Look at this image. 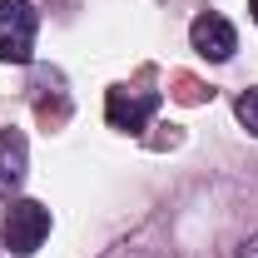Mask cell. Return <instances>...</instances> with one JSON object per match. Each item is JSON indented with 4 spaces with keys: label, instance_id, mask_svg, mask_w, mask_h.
<instances>
[{
    "label": "cell",
    "instance_id": "cell-1",
    "mask_svg": "<svg viewBox=\"0 0 258 258\" xmlns=\"http://www.w3.org/2000/svg\"><path fill=\"white\" fill-rule=\"evenodd\" d=\"M0 238L15 258H30L45 238H50V209L40 199H10L5 209V224H0Z\"/></svg>",
    "mask_w": 258,
    "mask_h": 258
},
{
    "label": "cell",
    "instance_id": "cell-2",
    "mask_svg": "<svg viewBox=\"0 0 258 258\" xmlns=\"http://www.w3.org/2000/svg\"><path fill=\"white\" fill-rule=\"evenodd\" d=\"M35 35H40V15L30 0H0V64H30Z\"/></svg>",
    "mask_w": 258,
    "mask_h": 258
},
{
    "label": "cell",
    "instance_id": "cell-3",
    "mask_svg": "<svg viewBox=\"0 0 258 258\" xmlns=\"http://www.w3.org/2000/svg\"><path fill=\"white\" fill-rule=\"evenodd\" d=\"M154 109H159V95L139 90V85H114L104 95V119H109V129H124V134H139L154 119Z\"/></svg>",
    "mask_w": 258,
    "mask_h": 258
},
{
    "label": "cell",
    "instance_id": "cell-4",
    "mask_svg": "<svg viewBox=\"0 0 258 258\" xmlns=\"http://www.w3.org/2000/svg\"><path fill=\"white\" fill-rule=\"evenodd\" d=\"M189 40H194V50H199L204 60H214V64L233 60V50H238V30L228 25L219 10H204V15L189 25Z\"/></svg>",
    "mask_w": 258,
    "mask_h": 258
},
{
    "label": "cell",
    "instance_id": "cell-5",
    "mask_svg": "<svg viewBox=\"0 0 258 258\" xmlns=\"http://www.w3.org/2000/svg\"><path fill=\"white\" fill-rule=\"evenodd\" d=\"M30 174V144L20 129H0V199H15Z\"/></svg>",
    "mask_w": 258,
    "mask_h": 258
},
{
    "label": "cell",
    "instance_id": "cell-6",
    "mask_svg": "<svg viewBox=\"0 0 258 258\" xmlns=\"http://www.w3.org/2000/svg\"><path fill=\"white\" fill-rule=\"evenodd\" d=\"M233 114H238V124L248 129V134H258V90H243V95L233 99Z\"/></svg>",
    "mask_w": 258,
    "mask_h": 258
},
{
    "label": "cell",
    "instance_id": "cell-7",
    "mask_svg": "<svg viewBox=\"0 0 258 258\" xmlns=\"http://www.w3.org/2000/svg\"><path fill=\"white\" fill-rule=\"evenodd\" d=\"M238 258H258V233H253V238H243V243H238Z\"/></svg>",
    "mask_w": 258,
    "mask_h": 258
},
{
    "label": "cell",
    "instance_id": "cell-8",
    "mask_svg": "<svg viewBox=\"0 0 258 258\" xmlns=\"http://www.w3.org/2000/svg\"><path fill=\"white\" fill-rule=\"evenodd\" d=\"M248 10H253V20H258V0H248Z\"/></svg>",
    "mask_w": 258,
    "mask_h": 258
}]
</instances>
